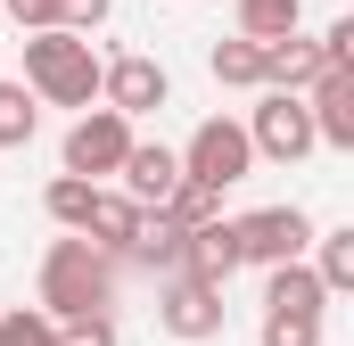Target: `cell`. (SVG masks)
<instances>
[{
    "instance_id": "1",
    "label": "cell",
    "mask_w": 354,
    "mask_h": 346,
    "mask_svg": "<svg viewBox=\"0 0 354 346\" xmlns=\"http://www.w3.org/2000/svg\"><path fill=\"white\" fill-rule=\"evenodd\" d=\"M115 305V256H99L91 239H50L41 256V313L75 322V313H107Z\"/></svg>"
},
{
    "instance_id": "2",
    "label": "cell",
    "mask_w": 354,
    "mask_h": 346,
    "mask_svg": "<svg viewBox=\"0 0 354 346\" xmlns=\"http://www.w3.org/2000/svg\"><path fill=\"white\" fill-rule=\"evenodd\" d=\"M25 91L50 107H91L99 99V58L83 33H25Z\"/></svg>"
},
{
    "instance_id": "3",
    "label": "cell",
    "mask_w": 354,
    "mask_h": 346,
    "mask_svg": "<svg viewBox=\"0 0 354 346\" xmlns=\"http://www.w3.org/2000/svg\"><path fill=\"white\" fill-rule=\"evenodd\" d=\"M256 173V149H248V124H231V116H206L198 132H189V149H181V181H198V190H231V181H248Z\"/></svg>"
},
{
    "instance_id": "4",
    "label": "cell",
    "mask_w": 354,
    "mask_h": 346,
    "mask_svg": "<svg viewBox=\"0 0 354 346\" xmlns=\"http://www.w3.org/2000/svg\"><path fill=\"white\" fill-rule=\"evenodd\" d=\"M231 239H239V264H305L313 248V215L305 206H256V215H239L231 223Z\"/></svg>"
},
{
    "instance_id": "5",
    "label": "cell",
    "mask_w": 354,
    "mask_h": 346,
    "mask_svg": "<svg viewBox=\"0 0 354 346\" xmlns=\"http://www.w3.org/2000/svg\"><path fill=\"white\" fill-rule=\"evenodd\" d=\"M248 149L272 157V165H297V157L322 149L313 140V116H305V91H264V107L248 116Z\"/></svg>"
},
{
    "instance_id": "6",
    "label": "cell",
    "mask_w": 354,
    "mask_h": 346,
    "mask_svg": "<svg viewBox=\"0 0 354 346\" xmlns=\"http://www.w3.org/2000/svg\"><path fill=\"white\" fill-rule=\"evenodd\" d=\"M124 157H132V124L115 107H83L75 132H66V173L99 190V173H124Z\"/></svg>"
},
{
    "instance_id": "7",
    "label": "cell",
    "mask_w": 354,
    "mask_h": 346,
    "mask_svg": "<svg viewBox=\"0 0 354 346\" xmlns=\"http://www.w3.org/2000/svg\"><path fill=\"white\" fill-rule=\"evenodd\" d=\"M165 99H174V75H165L157 58H140V50L99 66V107H115L124 124H132V116H157Z\"/></svg>"
},
{
    "instance_id": "8",
    "label": "cell",
    "mask_w": 354,
    "mask_h": 346,
    "mask_svg": "<svg viewBox=\"0 0 354 346\" xmlns=\"http://www.w3.org/2000/svg\"><path fill=\"white\" fill-rule=\"evenodd\" d=\"M157 322H165V338L181 346H206L223 338V289H206V280H165V297H157Z\"/></svg>"
},
{
    "instance_id": "9",
    "label": "cell",
    "mask_w": 354,
    "mask_h": 346,
    "mask_svg": "<svg viewBox=\"0 0 354 346\" xmlns=\"http://www.w3.org/2000/svg\"><path fill=\"white\" fill-rule=\"evenodd\" d=\"M305 116H313L322 149H354V66H322L305 91Z\"/></svg>"
},
{
    "instance_id": "10",
    "label": "cell",
    "mask_w": 354,
    "mask_h": 346,
    "mask_svg": "<svg viewBox=\"0 0 354 346\" xmlns=\"http://www.w3.org/2000/svg\"><path fill=\"white\" fill-rule=\"evenodd\" d=\"M174 190H181V149H165V140H132V157H124V198H132L140 215H157Z\"/></svg>"
},
{
    "instance_id": "11",
    "label": "cell",
    "mask_w": 354,
    "mask_h": 346,
    "mask_svg": "<svg viewBox=\"0 0 354 346\" xmlns=\"http://www.w3.org/2000/svg\"><path fill=\"white\" fill-rule=\"evenodd\" d=\"M231 272H239V239H231V223L214 215V223H198V231L181 239V280H206V289H231Z\"/></svg>"
},
{
    "instance_id": "12",
    "label": "cell",
    "mask_w": 354,
    "mask_h": 346,
    "mask_svg": "<svg viewBox=\"0 0 354 346\" xmlns=\"http://www.w3.org/2000/svg\"><path fill=\"white\" fill-rule=\"evenodd\" d=\"M75 239H91L99 256H132V239H140V206L124 198V190H99L91 198V215H83V231Z\"/></svg>"
},
{
    "instance_id": "13",
    "label": "cell",
    "mask_w": 354,
    "mask_h": 346,
    "mask_svg": "<svg viewBox=\"0 0 354 346\" xmlns=\"http://www.w3.org/2000/svg\"><path fill=\"white\" fill-rule=\"evenodd\" d=\"M313 75H322V42H305V33L264 42V91H313Z\"/></svg>"
},
{
    "instance_id": "14",
    "label": "cell",
    "mask_w": 354,
    "mask_h": 346,
    "mask_svg": "<svg viewBox=\"0 0 354 346\" xmlns=\"http://www.w3.org/2000/svg\"><path fill=\"white\" fill-rule=\"evenodd\" d=\"M264 313H322V280H313V264H272Z\"/></svg>"
},
{
    "instance_id": "15",
    "label": "cell",
    "mask_w": 354,
    "mask_h": 346,
    "mask_svg": "<svg viewBox=\"0 0 354 346\" xmlns=\"http://www.w3.org/2000/svg\"><path fill=\"white\" fill-rule=\"evenodd\" d=\"M313 280H322V297L354 289V231H313Z\"/></svg>"
},
{
    "instance_id": "16",
    "label": "cell",
    "mask_w": 354,
    "mask_h": 346,
    "mask_svg": "<svg viewBox=\"0 0 354 346\" xmlns=\"http://www.w3.org/2000/svg\"><path fill=\"white\" fill-rule=\"evenodd\" d=\"M181 239H189V231H174L165 215H140V239H132V264H149V272H165V280H174V272H181Z\"/></svg>"
},
{
    "instance_id": "17",
    "label": "cell",
    "mask_w": 354,
    "mask_h": 346,
    "mask_svg": "<svg viewBox=\"0 0 354 346\" xmlns=\"http://www.w3.org/2000/svg\"><path fill=\"white\" fill-rule=\"evenodd\" d=\"M214 83H231V91H264V42H214Z\"/></svg>"
},
{
    "instance_id": "18",
    "label": "cell",
    "mask_w": 354,
    "mask_h": 346,
    "mask_svg": "<svg viewBox=\"0 0 354 346\" xmlns=\"http://www.w3.org/2000/svg\"><path fill=\"white\" fill-rule=\"evenodd\" d=\"M297 17H305V0H239V42H280V33H297Z\"/></svg>"
},
{
    "instance_id": "19",
    "label": "cell",
    "mask_w": 354,
    "mask_h": 346,
    "mask_svg": "<svg viewBox=\"0 0 354 346\" xmlns=\"http://www.w3.org/2000/svg\"><path fill=\"white\" fill-rule=\"evenodd\" d=\"M33 132H41V99L25 83H0V149H25Z\"/></svg>"
},
{
    "instance_id": "20",
    "label": "cell",
    "mask_w": 354,
    "mask_h": 346,
    "mask_svg": "<svg viewBox=\"0 0 354 346\" xmlns=\"http://www.w3.org/2000/svg\"><path fill=\"white\" fill-rule=\"evenodd\" d=\"M91 181H75V173H58L50 190H41V206H50V223H66V231H83V215H91Z\"/></svg>"
},
{
    "instance_id": "21",
    "label": "cell",
    "mask_w": 354,
    "mask_h": 346,
    "mask_svg": "<svg viewBox=\"0 0 354 346\" xmlns=\"http://www.w3.org/2000/svg\"><path fill=\"white\" fill-rule=\"evenodd\" d=\"M157 215H165L174 231H198V223H214V215H223V198H214V190H198V181H181V190L157 206Z\"/></svg>"
},
{
    "instance_id": "22",
    "label": "cell",
    "mask_w": 354,
    "mask_h": 346,
    "mask_svg": "<svg viewBox=\"0 0 354 346\" xmlns=\"http://www.w3.org/2000/svg\"><path fill=\"white\" fill-rule=\"evenodd\" d=\"M0 346H58V322L41 305H17V313H0Z\"/></svg>"
},
{
    "instance_id": "23",
    "label": "cell",
    "mask_w": 354,
    "mask_h": 346,
    "mask_svg": "<svg viewBox=\"0 0 354 346\" xmlns=\"http://www.w3.org/2000/svg\"><path fill=\"white\" fill-rule=\"evenodd\" d=\"M264 346H322V313H264Z\"/></svg>"
},
{
    "instance_id": "24",
    "label": "cell",
    "mask_w": 354,
    "mask_h": 346,
    "mask_svg": "<svg viewBox=\"0 0 354 346\" xmlns=\"http://www.w3.org/2000/svg\"><path fill=\"white\" fill-rule=\"evenodd\" d=\"M58 346H115V313H75V322H58Z\"/></svg>"
},
{
    "instance_id": "25",
    "label": "cell",
    "mask_w": 354,
    "mask_h": 346,
    "mask_svg": "<svg viewBox=\"0 0 354 346\" xmlns=\"http://www.w3.org/2000/svg\"><path fill=\"white\" fill-rule=\"evenodd\" d=\"M107 8H115V0H58V33H91V25H107Z\"/></svg>"
},
{
    "instance_id": "26",
    "label": "cell",
    "mask_w": 354,
    "mask_h": 346,
    "mask_svg": "<svg viewBox=\"0 0 354 346\" xmlns=\"http://www.w3.org/2000/svg\"><path fill=\"white\" fill-rule=\"evenodd\" d=\"M0 8H8L25 33H58V0H0Z\"/></svg>"
}]
</instances>
